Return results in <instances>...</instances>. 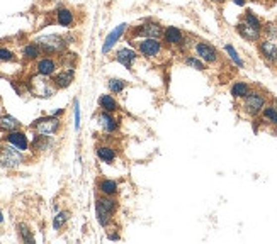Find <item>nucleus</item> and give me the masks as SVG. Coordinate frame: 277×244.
<instances>
[{
	"instance_id": "45",
	"label": "nucleus",
	"mask_w": 277,
	"mask_h": 244,
	"mask_svg": "<svg viewBox=\"0 0 277 244\" xmlns=\"http://www.w3.org/2000/svg\"><path fill=\"white\" fill-rule=\"evenodd\" d=\"M276 65H277V59H276Z\"/></svg>"
},
{
	"instance_id": "10",
	"label": "nucleus",
	"mask_w": 277,
	"mask_h": 244,
	"mask_svg": "<svg viewBox=\"0 0 277 244\" xmlns=\"http://www.w3.org/2000/svg\"><path fill=\"white\" fill-rule=\"evenodd\" d=\"M96 121L99 124V127L102 129V133L106 134H116L119 133L121 121L112 114V112H106V110H99L96 115Z\"/></svg>"
},
{
	"instance_id": "15",
	"label": "nucleus",
	"mask_w": 277,
	"mask_h": 244,
	"mask_svg": "<svg viewBox=\"0 0 277 244\" xmlns=\"http://www.w3.org/2000/svg\"><path fill=\"white\" fill-rule=\"evenodd\" d=\"M3 141L9 143V145H12L14 147H17V149L22 151V153L29 151V147H31L29 138H27V134L22 129L12 131V133H5V138H3Z\"/></svg>"
},
{
	"instance_id": "17",
	"label": "nucleus",
	"mask_w": 277,
	"mask_h": 244,
	"mask_svg": "<svg viewBox=\"0 0 277 244\" xmlns=\"http://www.w3.org/2000/svg\"><path fill=\"white\" fill-rule=\"evenodd\" d=\"M126 31H128V24H119L117 27H114V29L108 34V38L104 39V45H102V54H109L111 51L114 49V46L119 43V39L124 36Z\"/></svg>"
},
{
	"instance_id": "9",
	"label": "nucleus",
	"mask_w": 277,
	"mask_h": 244,
	"mask_svg": "<svg viewBox=\"0 0 277 244\" xmlns=\"http://www.w3.org/2000/svg\"><path fill=\"white\" fill-rule=\"evenodd\" d=\"M162 41L167 48H179V49H185V46H192V43L189 41V36L175 26H167L164 27V36Z\"/></svg>"
},
{
	"instance_id": "31",
	"label": "nucleus",
	"mask_w": 277,
	"mask_h": 244,
	"mask_svg": "<svg viewBox=\"0 0 277 244\" xmlns=\"http://www.w3.org/2000/svg\"><path fill=\"white\" fill-rule=\"evenodd\" d=\"M126 87H128V82L122 78H109L108 80V90L111 92L112 95H119L122 92L126 90Z\"/></svg>"
},
{
	"instance_id": "13",
	"label": "nucleus",
	"mask_w": 277,
	"mask_h": 244,
	"mask_svg": "<svg viewBox=\"0 0 277 244\" xmlns=\"http://www.w3.org/2000/svg\"><path fill=\"white\" fill-rule=\"evenodd\" d=\"M58 59L55 56H41L39 59H36V73L41 75V77H53L55 73L58 71Z\"/></svg>"
},
{
	"instance_id": "1",
	"label": "nucleus",
	"mask_w": 277,
	"mask_h": 244,
	"mask_svg": "<svg viewBox=\"0 0 277 244\" xmlns=\"http://www.w3.org/2000/svg\"><path fill=\"white\" fill-rule=\"evenodd\" d=\"M68 36H61V34H45L39 36L34 41L38 43L39 48H41L43 54L48 56H61L68 48Z\"/></svg>"
},
{
	"instance_id": "16",
	"label": "nucleus",
	"mask_w": 277,
	"mask_h": 244,
	"mask_svg": "<svg viewBox=\"0 0 277 244\" xmlns=\"http://www.w3.org/2000/svg\"><path fill=\"white\" fill-rule=\"evenodd\" d=\"M73 80H75V68L73 66L63 68L61 71H56V73L51 77V82H53V85L56 87L58 90L68 89V87L73 83Z\"/></svg>"
},
{
	"instance_id": "26",
	"label": "nucleus",
	"mask_w": 277,
	"mask_h": 244,
	"mask_svg": "<svg viewBox=\"0 0 277 244\" xmlns=\"http://www.w3.org/2000/svg\"><path fill=\"white\" fill-rule=\"evenodd\" d=\"M96 205H99L101 209L108 210L109 214H116L117 212V207H119V203H117L116 197H108V195H101L99 194V197L96 198Z\"/></svg>"
},
{
	"instance_id": "5",
	"label": "nucleus",
	"mask_w": 277,
	"mask_h": 244,
	"mask_svg": "<svg viewBox=\"0 0 277 244\" xmlns=\"http://www.w3.org/2000/svg\"><path fill=\"white\" fill-rule=\"evenodd\" d=\"M134 49L143 56L145 59H157L164 54L165 46L162 39H136V41H129Z\"/></svg>"
},
{
	"instance_id": "25",
	"label": "nucleus",
	"mask_w": 277,
	"mask_h": 244,
	"mask_svg": "<svg viewBox=\"0 0 277 244\" xmlns=\"http://www.w3.org/2000/svg\"><path fill=\"white\" fill-rule=\"evenodd\" d=\"M53 143H51V138H46V136L41 134H34L33 141H31V151L34 153H46L48 149H51Z\"/></svg>"
},
{
	"instance_id": "34",
	"label": "nucleus",
	"mask_w": 277,
	"mask_h": 244,
	"mask_svg": "<svg viewBox=\"0 0 277 244\" xmlns=\"http://www.w3.org/2000/svg\"><path fill=\"white\" fill-rule=\"evenodd\" d=\"M241 21H245L247 24H250V26L255 27V29L264 31V22H262V19H260L259 15H257L253 10H245L243 17H241Z\"/></svg>"
},
{
	"instance_id": "19",
	"label": "nucleus",
	"mask_w": 277,
	"mask_h": 244,
	"mask_svg": "<svg viewBox=\"0 0 277 244\" xmlns=\"http://www.w3.org/2000/svg\"><path fill=\"white\" fill-rule=\"evenodd\" d=\"M96 156L99 158V161L106 163V165H114L117 159V151L111 145H99L96 147Z\"/></svg>"
},
{
	"instance_id": "20",
	"label": "nucleus",
	"mask_w": 277,
	"mask_h": 244,
	"mask_svg": "<svg viewBox=\"0 0 277 244\" xmlns=\"http://www.w3.org/2000/svg\"><path fill=\"white\" fill-rule=\"evenodd\" d=\"M259 119L264 126L272 127V129L277 131V107L274 103H267V105L264 107V110L260 112Z\"/></svg>"
},
{
	"instance_id": "28",
	"label": "nucleus",
	"mask_w": 277,
	"mask_h": 244,
	"mask_svg": "<svg viewBox=\"0 0 277 244\" xmlns=\"http://www.w3.org/2000/svg\"><path fill=\"white\" fill-rule=\"evenodd\" d=\"M223 51L226 53V56L229 58V61H231L233 65H235L236 68H240V70H243V68H245V59L240 56V53L236 51L235 46L229 45V43H226V45L223 46Z\"/></svg>"
},
{
	"instance_id": "33",
	"label": "nucleus",
	"mask_w": 277,
	"mask_h": 244,
	"mask_svg": "<svg viewBox=\"0 0 277 244\" xmlns=\"http://www.w3.org/2000/svg\"><path fill=\"white\" fill-rule=\"evenodd\" d=\"M70 217H72L70 210H58L56 215L53 217V229L55 231H61L63 227L66 226V222L70 221Z\"/></svg>"
},
{
	"instance_id": "6",
	"label": "nucleus",
	"mask_w": 277,
	"mask_h": 244,
	"mask_svg": "<svg viewBox=\"0 0 277 244\" xmlns=\"http://www.w3.org/2000/svg\"><path fill=\"white\" fill-rule=\"evenodd\" d=\"M29 129L33 131L34 134H41L46 136V138H53L60 133L61 129V119L55 117V115H43V117H38L36 121L29 126Z\"/></svg>"
},
{
	"instance_id": "43",
	"label": "nucleus",
	"mask_w": 277,
	"mask_h": 244,
	"mask_svg": "<svg viewBox=\"0 0 277 244\" xmlns=\"http://www.w3.org/2000/svg\"><path fill=\"white\" fill-rule=\"evenodd\" d=\"M0 224H3V214H2V210H0Z\"/></svg>"
},
{
	"instance_id": "44",
	"label": "nucleus",
	"mask_w": 277,
	"mask_h": 244,
	"mask_svg": "<svg viewBox=\"0 0 277 244\" xmlns=\"http://www.w3.org/2000/svg\"><path fill=\"white\" fill-rule=\"evenodd\" d=\"M272 103H274V105L277 107V97H272Z\"/></svg>"
},
{
	"instance_id": "40",
	"label": "nucleus",
	"mask_w": 277,
	"mask_h": 244,
	"mask_svg": "<svg viewBox=\"0 0 277 244\" xmlns=\"http://www.w3.org/2000/svg\"><path fill=\"white\" fill-rule=\"evenodd\" d=\"M231 3H235L236 7H245L247 5V0H231Z\"/></svg>"
},
{
	"instance_id": "39",
	"label": "nucleus",
	"mask_w": 277,
	"mask_h": 244,
	"mask_svg": "<svg viewBox=\"0 0 277 244\" xmlns=\"http://www.w3.org/2000/svg\"><path fill=\"white\" fill-rule=\"evenodd\" d=\"M10 85H12V89L15 90V94H17V95H22V89L17 85V83H15V82H10Z\"/></svg>"
},
{
	"instance_id": "21",
	"label": "nucleus",
	"mask_w": 277,
	"mask_h": 244,
	"mask_svg": "<svg viewBox=\"0 0 277 244\" xmlns=\"http://www.w3.org/2000/svg\"><path fill=\"white\" fill-rule=\"evenodd\" d=\"M97 192L101 195H108V197H116L119 194V183L116 180L111 178H101L97 182Z\"/></svg>"
},
{
	"instance_id": "11",
	"label": "nucleus",
	"mask_w": 277,
	"mask_h": 244,
	"mask_svg": "<svg viewBox=\"0 0 277 244\" xmlns=\"http://www.w3.org/2000/svg\"><path fill=\"white\" fill-rule=\"evenodd\" d=\"M257 49H259V54L262 56V59L267 65H276L277 59V45L276 41L267 38H262L259 43H257Z\"/></svg>"
},
{
	"instance_id": "8",
	"label": "nucleus",
	"mask_w": 277,
	"mask_h": 244,
	"mask_svg": "<svg viewBox=\"0 0 277 244\" xmlns=\"http://www.w3.org/2000/svg\"><path fill=\"white\" fill-rule=\"evenodd\" d=\"M192 51L194 54H197L206 65H218L221 61V54L218 51L216 46H213L211 43L204 41V39H196L192 43Z\"/></svg>"
},
{
	"instance_id": "14",
	"label": "nucleus",
	"mask_w": 277,
	"mask_h": 244,
	"mask_svg": "<svg viewBox=\"0 0 277 244\" xmlns=\"http://www.w3.org/2000/svg\"><path fill=\"white\" fill-rule=\"evenodd\" d=\"M138 58H140V53H138V51L134 49L133 46L131 48H129V46L119 48V49H116V53H114V59H116L119 65H122L124 68H128V70H131Z\"/></svg>"
},
{
	"instance_id": "41",
	"label": "nucleus",
	"mask_w": 277,
	"mask_h": 244,
	"mask_svg": "<svg viewBox=\"0 0 277 244\" xmlns=\"http://www.w3.org/2000/svg\"><path fill=\"white\" fill-rule=\"evenodd\" d=\"M63 114H65V109H58V110H55L51 115H55V117H61Z\"/></svg>"
},
{
	"instance_id": "32",
	"label": "nucleus",
	"mask_w": 277,
	"mask_h": 244,
	"mask_svg": "<svg viewBox=\"0 0 277 244\" xmlns=\"http://www.w3.org/2000/svg\"><path fill=\"white\" fill-rule=\"evenodd\" d=\"M15 231H17V236L22 243H34V234L27 224L19 222L17 226H15Z\"/></svg>"
},
{
	"instance_id": "35",
	"label": "nucleus",
	"mask_w": 277,
	"mask_h": 244,
	"mask_svg": "<svg viewBox=\"0 0 277 244\" xmlns=\"http://www.w3.org/2000/svg\"><path fill=\"white\" fill-rule=\"evenodd\" d=\"M17 59V54L10 48L0 46V63H14Z\"/></svg>"
},
{
	"instance_id": "22",
	"label": "nucleus",
	"mask_w": 277,
	"mask_h": 244,
	"mask_svg": "<svg viewBox=\"0 0 277 244\" xmlns=\"http://www.w3.org/2000/svg\"><path fill=\"white\" fill-rule=\"evenodd\" d=\"M41 54H43V51H41V48H39V45L36 41H31V43H27V45H24L21 48V56H22V59L27 61V63L36 61V59L41 58Z\"/></svg>"
},
{
	"instance_id": "38",
	"label": "nucleus",
	"mask_w": 277,
	"mask_h": 244,
	"mask_svg": "<svg viewBox=\"0 0 277 244\" xmlns=\"http://www.w3.org/2000/svg\"><path fill=\"white\" fill-rule=\"evenodd\" d=\"M108 239L109 241H121V236H119V233H108Z\"/></svg>"
},
{
	"instance_id": "27",
	"label": "nucleus",
	"mask_w": 277,
	"mask_h": 244,
	"mask_svg": "<svg viewBox=\"0 0 277 244\" xmlns=\"http://www.w3.org/2000/svg\"><path fill=\"white\" fill-rule=\"evenodd\" d=\"M21 127H22V124L15 117H12V115H9V114L0 115V131H2V133H12V131L21 129Z\"/></svg>"
},
{
	"instance_id": "18",
	"label": "nucleus",
	"mask_w": 277,
	"mask_h": 244,
	"mask_svg": "<svg viewBox=\"0 0 277 244\" xmlns=\"http://www.w3.org/2000/svg\"><path fill=\"white\" fill-rule=\"evenodd\" d=\"M77 22V17H75V12L70 9V7H58L56 12H55V24H58L60 27H65V29H72Z\"/></svg>"
},
{
	"instance_id": "23",
	"label": "nucleus",
	"mask_w": 277,
	"mask_h": 244,
	"mask_svg": "<svg viewBox=\"0 0 277 244\" xmlns=\"http://www.w3.org/2000/svg\"><path fill=\"white\" fill-rule=\"evenodd\" d=\"M97 103H99V109L101 110H106V112H112V114H117L119 112V103H117V100L114 98V95L111 94H102L99 95L97 98Z\"/></svg>"
},
{
	"instance_id": "42",
	"label": "nucleus",
	"mask_w": 277,
	"mask_h": 244,
	"mask_svg": "<svg viewBox=\"0 0 277 244\" xmlns=\"http://www.w3.org/2000/svg\"><path fill=\"white\" fill-rule=\"evenodd\" d=\"M211 2H213V3H220V5H221V3H224L226 0H211Z\"/></svg>"
},
{
	"instance_id": "7",
	"label": "nucleus",
	"mask_w": 277,
	"mask_h": 244,
	"mask_svg": "<svg viewBox=\"0 0 277 244\" xmlns=\"http://www.w3.org/2000/svg\"><path fill=\"white\" fill-rule=\"evenodd\" d=\"M27 90H29L34 97H39V98H50L58 92V89L53 85L50 77H41V75H38V73L29 78V82H27Z\"/></svg>"
},
{
	"instance_id": "4",
	"label": "nucleus",
	"mask_w": 277,
	"mask_h": 244,
	"mask_svg": "<svg viewBox=\"0 0 277 244\" xmlns=\"http://www.w3.org/2000/svg\"><path fill=\"white\" fill-rule=\"evenodd\" d=\"M26 163V156L22 151L14 147L9 143H0V168L5 170H17Z\"/></svg>"
},
{
	"instance_id": "29",
	"label": "nucleus",
	"mask_w": 277,
	"mask_h": 244,
	"mask_svg": "<svg viewBox=\"0 0 277 244\" xmlns=\"http://www.w3.org/2000/svg\"><path fill=\"white\" fill-rule=\"evenodd\" d=\"M182 63H184L187 68H192V70H197V71L208 70V65H206L197 54H185L184 58H182Z\"/></svg>"
},
{
	"instance_id": "12",
	"label": "nucleus",
	"mask_w": 277,
	"mask_h": 244,
	"mask_svg": "<svg viewBox=\"0 0 277 244\" xmlns=\"http://www.w3.org/2000/svg\"><path fill=\"white\" fill-rule=\"evenodd\" d=\"M235 33L240 36L243 41H247V43H259L260 39L264 38V34H262V31H259V29H255V27H252L250 24H247L245 21H238L236 22V26H235Z\"/></svg>"
},
{
	"instance_id": "37",
	"label": "nucleus",
	"mask_w": 277,
	"mask_h": 244,
	"mask_svg": "<svg viewBox=\"0 0 277 244\" xmlns=\"http://www.w3.org/2000/svg\"><path fill=\"white\" fill-rule=\"evenodd\" d=\"M73 115H75V131H80V103H78V100L73 102Z\"/></svg>"
},
{
	"instance_id": "3",
	"label": "nucleus",
	"mask_w": 277,
	"mask_h": 244,
	"mask_svg": "<svg viewBox=\"0 0 277 244\" xmlns=\"http://www.w3.org/2000/svg\"><path fill=\"white\" fill-rule=\"evenodd\" d=\"M164 36V26L155 22L153 19H145L141 24L129 29V41L136 39H162Z\"/></svg>"
},
{
	"instance_id": "30",
	"label": "nucleus",
	"mask_w": 277,
	"mask_h": 244,
	"mask_svg": "<svg viewBox=\"0 0 277 244\" xmlns=\"http://www.w3.org/2000/svg\"><path fill=\"white\" fill-rule=\"evenodd\" d=\"M96 219H97L99 226L104 227V229H109V227L112 226V222H114V215L109 214L108 210L101 209L99 205H96Z\"/></svg>"
},
{
	"instance_id": "2",
	"label": "nucleus",
	"mask_w": 277,
	"mask_h": 244,
	"mask_svg": "<svg viewBox=\"0 0 277 244\" xmlns=\"http://www.w3.org/2000/svg\"><path fill=\"white\" fill-rule=\"evenodd\" d=\"M267 95L264 94V92L257 90V89H252L248 92V95L245 98H241V105L240 109L243 112L247 117L250 119H255L260 115V112L264 110V107L267 105Z\"/></svg>"
},
{
	"instance_id": "36",
	"label": "nucleus",
	"mask_w": 277,
	"mask_h": 244,
	"mask_svg": "<svg viewBox=\"0 0 277 244\" xmlns=\"http://www.w3.org/2000/svg\"><path fill=\"white\" fill-rule=\"evenodd\" d=\"M262 34H264V38L272 39V41H277V22H267V24H264Z\"/></svg>"
},
{
	"instance_id": "24",
	"label": "nucleus",
	"mask_w": 277,
	"mask_h": 244,
	"mask_svg": "<svg viewBox=\"0 0 277 244\" xmlns=\"http://www.w3.org/2000/svg\"><path fill=\"white\" fill-rule=\"evenodd\" d=\"M252 90V85L245 80H235L229 87V95L235 100H241L248 95V92Z\"/></svg>"
}]
</instances>
